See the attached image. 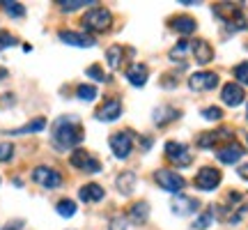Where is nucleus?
<instances>
[{
    "instance_id": "5701e85b",
    "label": "nucleus",
    "mask_w": 248,
    "mask_h": 230,
    "mask_svg": "<svg viewBox=\"0 0 248 230\" xmlns=\"http://www.w3.org/2000/svg\"><path fill=\"white\" fill-rule=\"evenodd\" d=\"M150 219V205L140 200V203L131 205V210H129V221L136 223V226H142V223H147Z\"/></svg>"
},
{
    "instance_id": "e433bc0d",
    "label": "nucleus",
    "mask_w": 248,
    "mask_h": 230,
    "mask_svg": "<svg viewBox=\"0 0 248 230\" xmlns=\"http://www.w3.org/2000/svg\"><path fill=\"white\" fill-rule=\"evenodd\" d=\"M186 46H188V44H186V42H179V44L175 46L172 51H170V60H175V58H179V55H182V53H184V51H186Z\"/></svg>"
},
{
    "instance_id": "a878e982",
    "label": "nucleus",
    "mask_w": 248,
    "mask_h": 230,
    "mask_svg": "<svg viewBox=\"0 0 248 230\" xmlns=\"http://www.w3.org/2000/svg\"><path fill=\"white\" fill-rule=\"evenodd\" d=\"M76 210H78V207H76V203H74V200H69V198H62L60 203L55 205V212L60 214L62 219H71V216L76 214Z\"/></svg>"
},
{
    "instance_id": "2eb2a0df",
    "label": "nucleus",
    "mask_w": 248,
    "mask_h": 230,
    "mask_svg": "<svg viewBox=\"0 0 248 230\" xmlns=\"http://www.w3.org/2000/svg\"><path fill=\"white\" fill-rule=\"evenodd\" d=\"M244 154H246V152H244V148H241L239 143L230 141L228 145H223L221 150L216 152V159L221 161V164H237Z\"/></svg>"
},
{
    "instance_id": "393cba45",
    "label": "nucleus",
    "mask_w": 248,
    "mask_h": 230,
    "mask_svg": "<svg viewBox=\"0 0 248 230\" xmlns=\"http://www.w3.org/2000/svg\"><path fill=\"white\" fill-rule=\"evenodd\" d=\"M0 7L7 12L12 18H23L26 16V7L21 2H14V0H0Z\"/></svg>"
},
{
    "instance_id": "f03ea898",
    "label": "nucleus",
    "mask_w": 248,
    "mask_h": 230,
    "mask_svg": "<svg viewBox=\"0 0 248 230\" xmlns=\"http://www.w3.org/2000/svg\"><path fill=\"white\" fill-rule=\"evenodd\" d=\"M214 14L221 18L232 33L248 28V21H246V16H244L241 2H216V5H214Z\"/></svg>"
},
{
    "instance_id": "2f4dec72",
    "label": "nucleus",
    "mask_w": 248,
    "mask_h": 230,
    "mask_svg": "<svg viewBox=\"0 0 248 230\" xmlns=\"http://www.w3.org/2000/svg\"><path fill=\"white\" fill-rule=\"evenodd\" d=\"M202 117L204 120H209V122H218L223 117V111L218 106H209V108H204L202 111Z\"/></svg>"
},
{
    "instance_id": "0eeeda50",
    "label": "nucleus",
    "mask_w": 248,
    "mask_h": 230,
    "mask_svg": "<svg viewBox=\"0 0 248 230\" xmlns=\"http://www.w3.org/2000/svg\"><path fill=\"white\" fill-rule=\"evenodd\" d=\"M108 145L117 159H126L133 150V133L131 131H117L108 138Z\"/></svg>"
},
{
    "instance_id": "6e6552de",
    "label": "nucleus",
    "mask_w": 248,
    "mask_h": 230,
    "mask_svg": "<svg viewBox=\"0 0 248 230\" xmlns=\"http://www.w3.org/2000/svg\"><path fill=\"white\" fill-rule=\"evenodd\" d=\"M221 170L218 168H212V166H204V168L198 170V175H195L193 180V184L200 189V191H214L216 186L221 184Z\"/></svg>"
},
{
    "instance_id": "f3484780",
    "label": "nucleus",
    "mask_w": 248,
    "mask_h": 230,
    "mask_svg": "<svg viewBox=\"0 0 248 230\" xmlns=\"http://www.w3.org/2000/svg\"><path fill=\"white\" fill-rule=\"evenodd\" d=\"M191 51H193V58L198 65H209L214 60V49L207 39H195L191 44Z\"/></svg>"
},
{
    "instance_id": "c756f323",
    "label": "nucleus",
    "mask_w": 248,
    "mask_h": 230,
    "mask_svg": "<svg viewBox=\"0 0 248 230\" xmlns=\"http://www.w3.org/2000/svg\"><path fill=\"white\" fill-rule=\"evenodd\" d=\"M85 76H90V79L99 81V83H106V81H110L106 74H104V69H101L99 65H90L88 69H85Z\"/></svg>"
},
{
    "instance_id": "20e7f679",
    "label": "nucleus",
    "mask_w": 248,
    "mask_h": 230,
    "mask_svg": "<svg viewBox=\"0 0 248 230\" xmlns=\"http://www.w3.org/2000/svg\"><path fill=\"white\" fill-rule=\"evenodd\" d=\"M163 150H166V159H168L170 164H175L177 168H186V166H191V164H193V152L188 150L184 143L168 141Z\"/></svg>"
},
{
    "instance_id": "ea45409f",
    "label": "nucleus",
    "mask_w": 248,
    "mask_h": 230,
    "mask_svg": "<svg viewBox=\"0 0 248 230\" xmlns=\"http://www.w3.org/2000/svg\"><path fill=\"white\" fill-rule=\"evenodd\" d=\"M21 228H23V221H9L5 230H21Z\"/></svg>"
},
{
    "instance_id": "bb28decb",
    "label": "nucleus",
    "mask_w": 248,
    "mask_h": 230,
    "mask_svg": "<svg viewBox=\"0 0 248 230\" xmlns=\"http://www.w3.org/2000/svg\"><path fill=\"white\" fill-rule=\"evenodd\" d=\"M62 12H76L80 7H88V5H97L94 0H60L58 2Z\"/></svg>"
},
{
    "instance_id": "4468645a",
    "label": "nucleus",
    "mask_w": 248,
    "mask_h": 230,
    "mask_svg": "<svg viewBox=\"0 0 248 230\" xmlns=\"http://www.w3.org/2000/svg\"><path fill=\"white\" fill-rule=\"evenodd\" d=\"M172 214L177 216H188V214H195L198 212V200L191 198V196H184V194H177V198L172 200Z\"/></svg>"
},
{
    "instance_id": "f704fd0d",
    "label": "nucleus",
    "mask_w": 248,
    "mask_h": 230,
    "mask_svg": "<svg viewBox=\"0 0 248 230\" xmlns=\"http://www.w3.org/2000/svg\"><path fill=\"white\" fill-rule=\"evenodd\" d=\"M16 44V37L12 35V33H0V51H5V49H9V46Z\"/></svg>"
},
{
    "instance_id": "412c9836",
    "label": "nucleus",
    "mask_w": 248,
    "mask_h": 230,
    "mask_svg": "<svg viewBox=\"0 0 248 230\" xmlns=\"http://www.w3.org/2000/svg\"><path fill=\"white\" fill-rule=\"evenodd\" d=\"M179 111L172 106H159L156 111H154V124L156 127H166V124L175 122V120H179Z\"/></svg>"
},
{
    "instance_id": "b1692460",
    "label": "nucleus",
    "mask_w": 248,
    "mask_h": 230,
    "mask_svg": "<svg viewBox=\"0 0 248 230\" xmlns=\"http://www.w3.org/2000/svg\"><path fill=\"white\" fill-rule=\"evenodd\" d=\"M46 127V120L44 117H37V120H32V122L23 124V127H18V129H14V131H9L12 136H26V133H35V131H42Z\"/></svg>"
},
{
    "instance_id": "9d476101",
    "label": "nucleus",
    "mask_w": 248,
    "mask_h": 230,
    "mask_svg": "<svg viewBox=\"0 0 248 230\" xmlns=\"http://www.w3.org/2000/svg\"><path fill=\"white\" fill-rule=\"evenodd\" d=\"M216 85H218V76L214 71H195L188 79V88L195 92H207V90H214Z\"/></svg>"
},
{
    "instance_id": "a211bd4d",
    "label": "nucleus",
    "mask_w": 248,
    "mask_h": 230,
    "mask_svg": "<svg viewBox=\"0 0 248 230\" xmlns=\"http://www.w3.org/2000/svg\"><path fill=\"white\" fill-rule=\"evenodd\" d=\"M232 129H221V131H204L198 136V148H204V150H209V148H214L216 143L221 141V138H228V141H232Z\"/></svg>"
},
{
    "instance_id": "9b49d317",
    "label": "nucleus",
    "mask_w": 248,
    "mask_h": 230,
    "mask_svg": "<svg viewBox=\"0 0 248 230\" xmlns=\"http://www.w3.org/2000/svg\"><path fill=\"white\" fill-rule=\"evenodd\" d=\"M120 115H122V101L115 97H110L97 108L94 117H97L99 122H115Z\"/></svg>"
},
{
    "instance_id": "473e14b6",
    "label": "nucleus",
    "mask_w": 248,
    "mask_h": 230,
    "mask_svg": "<svg viewBox=\"0 0 248 230\" xmlns=\"http://www.w3.org/2000/svg\"><path fill=\"white\" fill-rule=\"evenodd\" d=\"M212 219H214V210H207V212H204L202 216H198V219H195L193 228H198V230L207 228V226H209V223H212Z\"/></svg>"
},
{
    "instance_id": "72a5a7b5",
    "label": "nucleus",
    "mask_w": 248,
    "mask_h": 230,
    "mask_svg": "<svg viewBox=\"0 0 248 230\" xmlns=\"http://www.w3.org/2000/svg\"><path fill=\"white\" fill-rule=\"evenodd\" d=\"M14 157V145L12 143H0V164H5Z\"/></svg>"
},
{
    "instance_id": "cd10ccee",
    "label": "nucleus",
    "mask_w": 248,
    "mask_h": 230,
    "mask_svg": "<svg viewBox=\"0 0 248 230\" xmlns=\"http://www.w3.org/2000/svg\"><path fill=\"white\" fill-rule=\"evenodd\" d=\"M76 97H78L80 101H94V99L99 97V92L94 85H85V83H83V85L76 88Z\"/></svg>"
},
{
    "instance_id": "58836bf2",
    "label": "nucleus",
    "mask_w": 248,
    "mask_h": 230,
    "mask_svg": "<svg viewBox=\"0 0 248 230\" xmlns=\"http://www.w3.org/2000/svg\"><path fill=\"white\" fill-rule=\"evenodd\" d=\"M237 175H239L241 180H246V182H248V164H244V166H239V170H237Z\"/></svg>"
},
{
    "instance_id": "4c0bfd02",
    "label": "nucleus",
    "mask_w": 248,
    "mask_h": 230,
    "mask_svg": "<svg viewBox=\"0 0 248 230\" xmlns=\"http://www.w3.org/2000/svg\"><path fill=\"white\" fill-rule=\"evenodd\" d=\"M161 85H163V88H175V85H177V81L172 79L170 74H166V76H163V81H161Z\"/></svg>"
},
{
    "instance_id": "423d86ee",
    "label": "nucleus",
    "mask_w": 248,
    "mask_h": 230,
    "mask_svg": "<svg viewBox=\"0 0 248 230\" xmlns=\"http://www.w3.org/2000/svg\"><path fill=\"white\" fill-rule=\"evenodd\" d=\"M69 164L74 166V168L83 170V173H99V170H101L99 159H94V157H92L88 150H83V148H76V150L71 152Z\"/></svg>"
},
{
    "instance_id": "7ed1b4c3",
    "label": "nucleus",
    "mask_w": 248,
    "mask_h": 230,
    "mask_svg": "<svg viewBox=\"0 0 248 230\" xmlns=\"http://www.w3.org/2000/svg\"><path fill=\"white\" fill-rule=\"evenodd\" d=\"M110 23H113V14L106 7H90L80 18V26L90 33H106Z\"/></svg>"
},
{
    "instance_id": "c9c22d12",
    "label": "nucleus",
    "mask_w": 248,
    "mask_h": 230,
    "mask_svg": "<svg viewBox=\"0 0 248 230\" xmlns=\"http://www.w3.org/2000/svg\"><path fill=\"white\" fill-rule=\"evenodd\" d=\"M108 230H129V221H126L124 216H113V219H110Z\"/></svg>"
},
{
    "instance_id": "4be33fe9",
    "label": "nucleus",
    "mask_w": 248,
    "mask_h": 230,
    "mask_svg": "<svg viewBox=\"0 0 248 230\" xmlns=\"http://www.w3.org/2000/svg\"><path fill=\"white\" fill-rule=\"evenodd\" d=\"M172 30H177L179 35H193L195 28H198V23H195L193 16H186V14H179V16L172 18Z\"/></svg>"
},
{
    "instance_id": "c85d7f7f",
    "label": "nucleus",
    "mask_w": 248,
    "mask_h": 230,
    "mask_svg": "<svg viewBox=\"0 0 248 230\" xmlns=\"http://www.w3.org/2000/svg\"><path fill=\"white\" fill-rule=\"evenodd\" d=\"M122 46H110V49H108V53H106V58H108V67H110V69H117V67H120V65H122Z\"/></svg>"
},
{
    "instance_id": "6ab92c4d",
    "label": "nucleus",
    "mask_w": 248,
    "mask_h": 230,
    "mask_svg": "<svg viewBox=\"0 0 248 230\" xmlns=\"http://www.w3.org/2000/svg\"><path fill=\"white\" fill-rule=\"evenodd\" d=\"M136 182H138V177H136V173H133V170H122V173L115 177L117 191H120L124 198H129V196L136 191Z\"/></svg>"
},
{
    "instance_id": "aec40b11",
    "label": "nucleus",
    "mask_w": 248,
    "mask_h": 230,
    "mask_svg": "<svg viewBox=\"0 0 248 230\" xmlns=\"http://www.w3.org/2000/svg\"><path fill=\"white\" fill-rule=\"evenodd\" d=\"M78 198L83 203H99V200L106 198V191H104V186L99 184H85L78 189Z\"/></svg>"
},
{
    "instance_id": "f8f14e48",
    "label": "nucleus",
    "mask_w": 248,
    "mask_h": 230,
    "mask_svg": "<svg viewBox=\"0 0 248 230\" xmlns=\"http://www.w3.org/2000/svg\"><path fill=\"white\" fill-rule=\"evenodd\" d=\"M221 99L225 106H232L237 108L239 104H244V99H246V92H244V88H241L239 83H225L221 90Z\"/></svg>"
},
{
    "instance_id": "dca6fc26",
    "label": "nucleus",
    "mask_w": 248,
    "mask_h": 230,
    "mask_svg": "<svg viewBox=\"0 0 248 230\" xmlns=\"http://www.w3.org/2000/svg\"><path fill=\"white\" fill-rule=\"evenodd\" d=\"M147 79H150V69L142 62H133L131 67L126 69V81L131 83L133 88H142L147 83Z\"/></svg>"
},
{
    "instance_id": "a19ab883",
    "label": "nucleus",
    "mask_w": 248,
    "mask_h": 230,
    "mask_svg": "<svg viewBox=\"0 0 248 230\" xmlns=\"http://www.w3.org/2000/svg\"><path fill=\"white\" fill-rule=\"evenodd\" d=\"M7 76H9V71L5 69V67H0V81H5Z\"/></svg>"
},
{
    "instance_id": "7c9ffc66",
    "label": "nucleus",
    "mask_w": 248,
    "mask_h": 230,
    "mask_svg": "<svg viewBox=\"0 0 248 230\" xmlns=\"http://www.w3.org/2000/svg\"><path fill=\"white\" fill-rule=\"evenodd\" d=\"M234 79L239 85H248V62H241L234 67Z\"/></svg>"
},
{
    "instance_id": "f257e3e1",
    "label": "nucleus",
    "mask_w": 248,
    "mask_h": 230,
    "mask_svg": "<svg viewBox=\"0 0 248 230\" xmlns=\"http://www.w3.org/2000/svg\"><path fill=\"white\" fill-rule=\"evenodd\" d=\"M83 138H85V133H83L80 120L74 117V115H62L51 127V143H53L55 150H60V152L78 148L80 143H83Z\"/></svg>"
},
{
    "instance_id": "37998d69",
    "label": "nucleus",
    "mask_w": 248,
    "mask_h": 230,
    "mask_svg": "<svg viewBox=\"0 0 248 230\" xmlns=\"http://www.w3.org/2000/svg\"><path fill=\"white\" fill-rule=\"evenodd\" d=\"M246 49H248V42H246Z\"/></svg>"
},
{
    "instance_id": "ddd939ff",
    "label": "nucleus",
    "mask_w": 248,
    "mask_h": 230,
    "mask_svg": "<svg viewBox=\"0 0 248 230\" xmlns=\"http://www.w3.org/2000/svg\"><path fill=\"white\" fill-rule=\"evenodd\" d=\"M60 37V42L69 46H78V49H90V46H94V37L92 35H85V33H74V30H60L58 33Z\"/></svg>"
},
{
    "instance_id": "39448f33",
    "label": "nucleus",
    "mask_w": 248,
    "mask_h": 230,
    "mask_svg": "<svg viewBox=\"0 0 248 230\" xmlns=\"http://www.w3.org/2000/svg\"><path fill=\"white\" fill-rule=\"evenodd\" d=\"M154 180H156V184L163 189V191H168V194H182V189L186 186V180L179 175L177 170H170V168H159L154 173Z\"/></svg>"
},
{
    "instance_id": "1a4fd4ad",
    "label": "nucleus",
    "mask_w": 248,
    "mask_h": 230,
    "mask_svg": "<svg viewBox=\"0 0 248 230\" xmlns=\"http://www.w3.org/2000/svg\"><path fill=\"white\" fill-rule=\"evenodd\" d=\"M32 180H35L39 186H44V189H58V186L62 184V175L58 173L55 168H51V166H37L35 170H32Z\"/></svg>"
},
{
    "instance_id": "79ce46f5",
    "label": "nucleus",
    "mask_w": 248,
    "mask_h": 230,
    "mask_svg": "<svg viewBox=\"0 0 248 230\" xmlns=\"http://www.w3.org/2000/svg\"><path fill=\"white\" fill-rule=\"evenodd\" d=\"M179 5H200V2H198V0H182Z\"/></svg>"
}]
</instances>
